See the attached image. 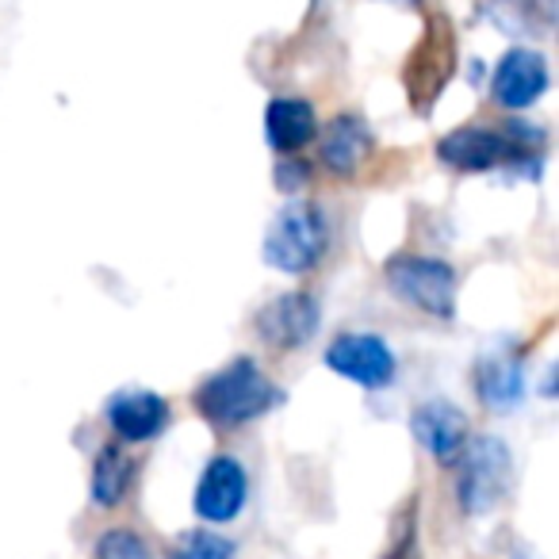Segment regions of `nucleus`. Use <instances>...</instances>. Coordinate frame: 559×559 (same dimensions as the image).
<instances>
[{"label": "nucleus", "mask_w": 559, "mask_h": 559, "mask_svg": "<svg viewBox=\"0 0 559 559\" xmlns=\"http://www.w3.org/2000/svg\"><path fill=\"white\" fill-rule=\"evenodd\" d=\"M376 139L360 116H337L334 123L322 131V165L334 177H357L360 165L372 157Z\"/></svg>", "instance_id": "obj_12"}, {"label": "nucleus", "mask_w": 559, "mask_h": 559, "mask_svg": "<svg viewBox=\"0 0 559 559\" xmlns=\"http://www.w3.org/2000/svg\"><path fill=\"white\" fill-rule=\"evenodd\" d=\"M249 495L246 467L234 456H215L200 475V487H195V513L211 525H226L241 513Z\"/></svg>", "instance_id": "obj_10"}, {"label": "nucleus", "mask_w": 559, "mask_h": 559, "mask_svg": "<svg viewBox=\"0 0 559 559\" xmlns=\"http://www.w3.org/2000/svg\"><path fill=\"white\" fill-rule=\"evenodd\" d=\"M330 226L314 203H288L264 234V261L280 272H307L322 261Z\"/></svg>", "instance_id": "obj_4"}, {"label": "nucleus", "mask_w": 559, "mask_h": 559, "mask_svg": "<svg viewBox=\"0 0 559 559\" xmlns=\"http://www.w3.org/2000/svg\"><path fill=\"white\" fill-rule=\"evenodd\" d=\"M131 475H134V460L123 452V444H104L93 464V502L104 506V510L119 506L127 487H131Z\"/></svg>", "instance_id": "obj_17"}, {"label": "nucleus", "mask_w": 559, "mask_h": 559, "mask_svg": "<svg viewBox=\"0 0 559 559\" xmlns=\"http://www.w3.org/2000/svg\"><path fill=\"white\" fill-rule=\"evenodd\" d=\"M395 4H418V0H395Z\"/></svg>", "instance_id": "obj_23"}, {"label": "nucleus", "mask_w": 559, "mask_h": 559, "mask_svg": "<svg viewBox=\"0 0 559 559\" xmlns=\"http://www.w3.org/2000/svg\"><path fill=\"white\" fill-rule=\"evenodd\" d=\"M456 27L444 12H429L414 50L403 62V88L414 116H429L456 73Z\"/></svg>", "instance_id": "obj_3"}, {"label": "nucleus", "mask_w": 559, "mask_h": 559, "mask_svg": "<svg viewBox=\"0 0 559 559\" xmlns=\"http://www.w3.org/2000/svg\"><path fill=\"white\" fill-rule=\"evenodd\" d=\"M548 88V62L544 55L528 47H513L498 58L495 66V78H490V93L502 108L521 111V108H533L536 100L544 96Z\"/></svg>", "instance_id": "obj_9"}, {"label": "nucleus", "mask_w": 559, "mask_h": 559, "mask_svg": "<svg viewBox=\"0 0 559 559\" xmlns=\"http://www.w3.org/2000/svg\"><path fill=\"white\" fill-rule=\"evenodd\" d=\"M460 510L483 518L490 513L513 487V456L498 437H475L460 452Z\"/></svg>", "instance_id": "obj_6"}, {"label": "nucleus", "mask_w": 559, "mask_h": 559, "mask_svg": "<svg viewBox=\"0 0 559 559\" xmlns=\"http://www.w3.org/2000/svg\"><path fill=\"white\" fill-rule=\"evenodd\" d=\"M173 559H234V540H226L223 533H207V528H195L185 533L173 551Z\"/></svg>", "instance_id": "obj_18"}, {"label": "nucleus", "mask_w": 559, "mask_h": 559, "mask_svg": "<svg viewBox=\"0 0 559 559\" xmlns=\"http://www.w3.org/2000/svg\"><path fill=\"white\" fill-rule=\"evenodd\" d=\"M383 559H421V551H418V533H414V521L406 525V533L399 536L395 548H391Z\"/></svg>", "instance_id": "obj_21"}, {"label": "nucleus", "mask_w": 559, "mask_h": 559, "mask_svg": "<svg viewBox=\"0 0 559 559\" xmlns=\"http://www.w3.org/2000/svg\"><path fill=\"white\" fill-rule=\"evenodd\" d=\"M411 429L421 449L433 460H441V464L460 460V452H464V444H467V433H472L467 414L460 411V406L444 403V399H433V403L418 406V411L411 414Z\"/></svg>", "instance_id": "obj_11"}, {"label": "nucleus", "mask_w": 559, "mask_h": 559, "mask_svg": "<svg viewBox=\"0 0 559 559\" xmlns=\"http://www.w3.org/2000/svg\"><path fill=\"white\" fill-rule=\"evenodd\" d=\"M544 146H548V139L540 127L510 119L498 127H456L437 142V157L460 173H490L502 165L540 162Z\"/></svg>", "instance_id": "obj_1"}, {"label": "nucleus", "mask_w": 559, "mask_h": 559, "mask_svg": "<svg viewBox=\"0 0 559 559\" xmlns=\"http://www.w3.org/2000/svg\"><path fill=\"white\" fill-rule=\"evenodd\" d=\"M96 559H154V551L146 548L139 533L131 528H108V533L96 540Z\"/></svg>", "instance_id": "obj_19"}, {"label": "nucleus", "mask_w": 559, "mask_h": 559, "mask_svg": "<svg viewBox=\"0 0 559 559\" xmlns=\"http://www.w3.org/2000/svg\"><path fill=\"white\" fill-rule=\"evenodd\" d=\"M513 559H540V556H536L533 548H518V551H513Z\"/></svg>", "instance_id": "obj_22"}, {"label": "nucleus", "mask_w": 559, "mask_h": 559, "mask_svg": "<svg viewBox=\"0 0 559 559\" xmlns=\"http://www.w3.org/2000/svg\"><path fill=\"white\" fill-rule=\"evenodd\" d=\"M388 276V288L395 292V299L418 307L421 314H433V319H452L456 314V272L452 264L437 261V257H414L399 253L383 269Z\"/></svg>", "instance_id": "obj_5"}, {"label": "nucleus", "mask_w": 559, "mask_h": 559, "mask_svg": "<svg viewBox=\"0 0 559 559\" xmlns=\"http://www.w3.org/2000/svg\"><path fill=\"white\" fill-rule=\"evenodd\" d=\"M326 365L342 380L360 383L368 391H380L395 380V353L376 334H342L326 349Z\"/></svg>", "instance_id": "obj_7"}, {"label": "nucleus", "mask_w": 559, "mask_h": 559, "mask_svg": "<svg viewBox=\"0 0 559 559\" xmlns=\"http://www.w3.org/2000/svg\"><path fill=\"white\" fill-rule=\"evenodd\" d=\"M108 421L123 441H154L169 421V403L157 391H119L108 403Z\"/></svg>", "instance_id": "obj_13"}, {"label": "nucleus", "mask_w": 559, "mask_h": 559, "mask_svg": "<svg viewBox=\"0 0 559 559\" xmlns=\"http://www.w3.org/2000/svg\"><path fill=\"white\" fill-rule=\"evenodd\" d=\"M276 180L284 192H296V188H304V180H307V165H299L296 157H284V165L276 169Z\"/></svg>", "instance_id": "obj_20"}, {"label": "nucleus", "mask_w": 559, "mask_h": 559, "mask_svg": "<svg viewBox=\"0 0 559 559\" xmlns=\"http://www.w3.org/2000/svg\"><path fill=\"white\" fill-rule=\"evenodd\" d=\"M319 304L307 292H284L272 304L261 307L257 314V334L272 349H304L314 334H319Z\"/></svg>", "instance_id": "obj_8"}, {"label": "nucleus", "mask_w": 559, "mask_h": 559, "mask_svg": "<svg viewBox=\"0 0 559 559\" xmlns=\"http://www.w3.org/2000/svg\"><path fill=\"white\" fill-rule=\"evenodd\" d=\"M475 395L487 411H513L525 399V372L518 353H487L475 365Z\"/></svg>", "instance_id": "obj_14"}, {"label": "nucleus", "mask_w": 559, "mask_h": 559, "mask_svg": "<svg viewBox=\"0 0 559 559\" xmlns=\"http://www.w3.org/2000/svg\"><path fill=\"white\" fill-rule=\"evenodd\" d=\"M483 16L518 39H548L556 32V0H487Z\"/></svg>", "instance_id": "obj_16"}, {"label": "nucleus", "mask_w": 559, "mask_h": 559, "mask_svg": "<svg viewBox=\"0 0 559 559\" xmlns=\"http://www.w3.org/2000/svg\"><path fill=\"white\" fill-rule=\"evenodd\" d=\"M314 131H319L314 108L296 96H276L264 111V134L276 154H299L314 139Z\"/></svg>", "instance_id": "obj_15"}, {"label": "nucleus", "mask_w": 559, "mask_h": 559, "mask_svg": "<svg viewBox=\"0 0 559 559\" xmlns=\"http://www.w3.org/2000/svg\"><path fill=\"white\" fill-rule=\"evenodd\" d=\"M284 403V391L257 368V360L238 357L226 368H218L211 380L200 383L195 391V411L218 429L246 426V421L269 414L272 406Z\"/></svg>", "instance_id": "obj_2"}]
</instances>
